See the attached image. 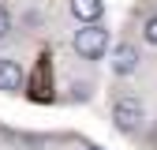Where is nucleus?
I'll return each mask as SVG.
<instances>
[{
    "mask_svg": "<svg viewBox=\"0 0 157 150\" xmlns=\"http://www.w3.org/2000/svg\"><path fill=\"white\" fill-rule=\"evenodd\" d=\"M86 150H101V146H86Z\"/></svg>",
    "mask_w": 157,
    "mask_h": 150,
    "instance_id": "8",
    "label": "nucleus"
},
{
    "mask_svg": "<svg viewBox=\"0 0 157 150\" xmlns=\"http://www.w3.org/2000/svg\"><path fill=\"white\" fill-rule=\"evenodd\" d=\"M71 49L82 56V60H101V56L109 53V30L101 23H86L78 26L75 38H71Z\"/></svg>",
    "mask_w": 157,
    "mask_h": 150,
    "instance_id": "2",
    "label": "nucleus"
},
{
    "mask_svg": "<svg viewBox=\"0 0 157 150\" xmlns=\"http://www.w3.org/2000/svg\"><path fill=\"white\" fill-rule=\"evenodd\" d=\"M26 86V71L19 60H11V56H0V94H19Z\"/></svg>",
    "mask_w": 157,
    "mask_h": 150,
    "instance_id": "4",
    "label": "nucleus"
},
{
    "mask_svg": "<svg viewBox=\"0 0 157 150\" xmlns=\"http://www.w3.org/2000/svg\"><path fill=\"white\" fill-rule=\"evenodd\" d=\"M8 34H11V11H8L4 4H0V41H4Z\"/></svg>",
    "mask_w": 157,
    "mask_h": 150,
    "instance_id": "7",
    "label": "nucleus"
},
{
    "mask_svg": "<svg viewBox=\"0 0 157 150\" xmlns=\"http://www.w3.org/2000/svg\"><path fill=\"white\" fill-rule=\"evenodd\" d=\"M142 38H146V45H153V49H157V11L142 23Z\"/></svg>",
    "mask_w": 157,
    "mask_h": 150,
    "instance_id": "6",
    "label": "nucleus"
},
{
    "mask_svg": "<svg viewBox=\"0 0 157 150\" xmlns=\"http://www.w3.org/2000/svg\"><path fill=\"white\" fill-rule=\"evenodd\" d=\"M112 124L120 135H135L142 124H146V109L135 94H116L112 98Z\"/></svg>",
    "mask_w": 157,
    "mask_h": 150,
    "instance_id": "1",
    "label": "nucleus"
},
{
    "mask_svg": "<svg viewBox=\"0 0 157 150\" xmlns=\"http://www.w3.org/2000/svg\"><path fill=\"white\" fill-rule=\"evenodd\" d=\"M142 64V56H139V45H131V41H120V45H112V56H109V68L120 75V79H127V75H135Z\"/></svg>",
    "mask_w": 157,
    "mask_h": 150,
    "instance_id": "3",
    "label": "nucleus"
},
{
    "mask_svg": "<svg viewBox=\"0 0 157 150\" xmlns=\"http://www.w3.org/2000/svg\"><path fill=\"white\" fill-rule=\"evenodd\" d=\"M71 15L78 19V23H101V15H105V4L101 0H71Z\"/></svg>",
    "mask_w": 157,
    "mask_h": 150,
    "instance_id": "5",
    "label": "nucleus"
}]
</instances>
